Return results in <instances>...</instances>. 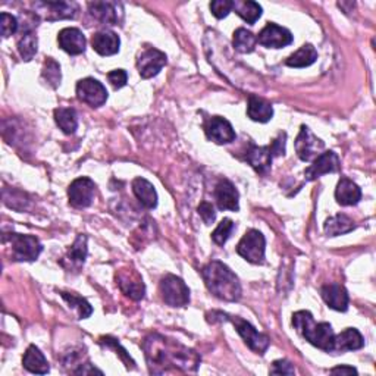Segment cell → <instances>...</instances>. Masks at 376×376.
<instances>
[{"label": "cell", "instance_id": "cell-1", "mask_svg": "<svg viewBox=\"0 0 376 376\" xmlns=\"http://www.w3.org/2000/svg\"><path fill=\"white\" fill-rule=\"evenodd\" d=\"M143 350L150 373H195L200 364V356L195 350L159 334L147 337L143 341Z\"/></svg>", "mask_w": 376, "mask_h": 376}, {"label": "cell", "instance_id": "cell-2", "mask_svg": "<svg viewBox=\"0 0 376 376\" xmlns=\"http://www.w3.org/2000/svg\"><path fill=\"white\" fill-rule=\"evenodd\" d=\"M201 277L215 297L225 301H238L241 299L240 279L222 261H210L201 269Z\"/></svg>", "mask_w": 376, "mask_h": 376}, {"label": "cell", "instance_id": "cell-3", "mask_svg": "<svg viewBox=\"0 0 376 376\" xmlns=\"http://www.w3.org/2000/svg\"><path fill=\"white\" fill-rule=\"evenodd\" d=\"M293 325L297 333L309 343L326 353H333L334 348V331L333 326L321 322L316 324L310 312L300 310L293 315Z\"/></svg>", "mask_w": 376, "mask_h": 376}, {"label": "cell", "instance_id": "cell-4", "mask_svg": "<svg viewBox=\"0 0 376 376\" xmlns=\"http://www.w3.org/2000/svg\"><path fill=\"white\" fill-rule=\"evenodd\" d=\"M216 315L225 319V321H230L235 326L237 333L240 334V337L244 339V343L255 353H257V355H265L270 344V339L268 335L259 333L252 324L244 321V319L241 317L231 316L226 313H216Z\"/></svg>", "mask_w": 376, "mask_h": 376}, {"label": "cell", "instance_id": "cell-5", "mask_svg": "<svg viewBox=\"0 0 376 376\" xmlns=\"http://www.w3.org/2000/svg\"><path fill=\"white\" fill-rule=\"evenodd\" d=\"M3 243H9L12 248V257L17 261H34L43 252L39 238L22 234H5Z\"/></svg>", "mask_w": 376, "mask_h": 376}, {"label": "cell", "instance_id": "cell-6", "mask_svg": "<svg viewBox=\"0 0 376 376\" xmlns=\"http://www.w3.org/2000/svg\"><path fill=\"white\" fill-rule=\"evenodd\" d=\"M265 248L266 240L264 234L257 230H250L241 238V241L237 246V253L250 264L261 265L265 261Z\"/></svg>", "mask_w": 376, "mask_h": 376}, {"label": "cell", "instance_id": "cell-7", "mask_svg": "<svg viewBox=\"0 0 376 376\" xmlns=\"http://www.w3.org/2000/svg\"><path fill=\"white\" fill-rule=\"evenodd\" d=\"M164 301L170 307H184L190 303V290L186 282L175 275H166L161 281Z\"/></svg>", "mask_w": 376, "mask_h": 376}, {"label": "cell", "instance_id": "cell-8", "mask_svg": "<svg viewBox=\"0 0 376 376\" xmlns=\"http://www.w3.org/2000/svg\"><path fill=\"white\" fill-rule=\"evenodd\" d=\"M77 97L91 108H100L106 103V87L95 78H84L77 83Z\"/></svg>", "mask_w": 376, "mask_h": 376}, {"label": "cell", "instance_id": "cell-9", "mask_svg": "<svg viewBox=\"0 0 376 376\" xmlns=\"http://www.w3.org/2000/svg\"><path fill=\"white\" fill-rule=\"evenodd\" d=\"M325 149V143L317 139V137L310 131L309 127L301 125L300 132L295 140V152L303 162H310L312 159H316L319 155H322Z\"/></svg>", "mask_w": 376, "mask_h": 376}, {"label": "cell", "instance_id": "cell-10", "mask_svg": "<svg viewBox=\"0 0 376 376\" xmlns=\"http://www.w3.org/2000/svg\"><path fill=\"white\" fill-rule=\"evenodd\" d=\"M95 195H96L95 181L87 177L77 178L75 181H72L70 188H68V197H70L71 206L78 209L88 208L95 200Z\"/></svg>", "mask_w": 376, "mask_h": 376}, {"label": "cell", "instance_id": "cell-11", "mask_svg": "<svg viewBox=\"0 0 376 376\" xmlns=\"http://www.w3.org/2000/svg\"><path fill=\"white\" fill-rule=\"evenodd\" d=\"M257 43L268 49H282L293 43V34L290 32V30L284 28L278 24H273V22H269V24L259 32Z\"/></svg>", "mask_w": 376, "mask_h": 376}, {"label": "cell", "instance_id": "cell-12", "mask_svg": "<svg viewBox=\"0 0 376 376\" xmlns=\"http://www.w3.org/2000/svg\"><path fill=\"white\" fill-rule=\"evenodd\" d=\"M166 55L161 50L155 48L146 49L140 56L139 61H137V68H139V72L141 78L149 79L156 77L159 72L162 71V68L166 65Z\"/></svg>", "mask_w": 376, "mask_h": 376}, {"label": "cell", "instance_id": "cell-13", "mask_svg": "<svg viewBox=\"0 0 376 376\" xmlns=\"http://www.w3.org/2000/svg\"><path fill=\"white\" fill-rule=\"evenodd\" d=\"M90 15L105 26H118L123 17V9L117 2H91L88 3Z\"/></svg>", "mask_w": 376, "mask_h": 376}, {"label": "cell", "instance_id": "cell-14", "mask_svg": "<svg viewBox=\"0 0 376 376\" xmlns=\"http://www.w3.org/2000/svg\"><path fill=\"white\" fill-rule=\"evenodd\" d=\"M339 157L335 152H325L322 155H319L313 165H310L304 170V177L307 181H315L317 178H321L322 175L326 174H333L339 170Z\"/></svg>", "mask_w": 376, "mask_h": 376}, {"label": "cell", "instance_id": "cell-15", "mask_svg": "<svg viewBox=\"0 0 376 376\" xmlns=\"http://www.w3.org/2000/svg\"><path fill=\"white\" fill-rule=\"evenodd\" d=\"M204 131H206L208 139L216 144H228L237 139L232 125L222 117L210 118L204 125Z\"/></svg>", "mask_w": 376, "mask_h": 376}, {"label": "cell", "instance_id": "cell-16", "mask_svg": "<svg viewBox=\"0 0 376 376\" xmlns=\"http://www.w3.org/2000/svg\"><path fill=\"white\" fill-rule=\"evenodd\" d=\"M215 199L219 210L238 212V209H240V203H238L240 195H238V191L231 181L228 179L219 181V184L216 186L215 190Z\"/></svg>", "mask_w": 376, "mask_h": 376}, {"label": "cell", "instance_id": "cell-17", "mask_svg": "<svg viewBox=\"0 0 376 376\" xmlns=\"http://www.w3.org/2000/svg\"><path fill=\"white\" fill-rule=\"evenodd\" d=\"M118 286L121 291L128 295L132 300H141L146 294V287L143 279L139 277V273L134 270H125L117 275Z\"/></svg>", "mask_w": 376, "mask_h": 376}, {"label": "cell", "instance_id": "cell-18", "mask_svg": "<svg viewBox=\"0 0 376 376\" xmlns=\"http://www.w3.org/2000/svg\"><path fill=\"white\" fill-rule=\"evenodd\" d=\"M87 257V237L84 234H79L77 237V240L71 246V248L68 250L66 256L62 259V266L68 270H74L78 272L84 265Z\"/></svg>", "mask_w": 376, "mask_h": 376}, {"label": "cell", "instance_id": "cell-19", "mask_svg": "<svg viewBox=\"0 0 376 376\" xmlns=\"http://www.w3.org/2000/svg\"><path fill=\"white\" fill-rule=\"evenodd\" d=\"M58 43L61 46V49L65 50L70 55H81L86 50V37L84 34L79 31L78 28H63L59 36H58Z\"/></svg>", "mask_w": 376, "mask_h": 376}, {"label": "cell", "instance_id": "cell-20", "mask_svg": "<svg viewBox=\"0 0 376 376\" xmlns=\"http://www.w3.org/2000/svg\"><path fill=\"white\" fill-rule=\"evenodd\" d=\"M246 159L247 162L252 165V168L256 170L257 174H261V175H266L269 170H270V166H272V159H273V155L270 152V147L269 146H250V149L246 155Z\"/></svg>", "mask_w": 376, "mask_h": 376}, {"label": "cell", "instance_id": "cell-21", "mask_svg": "<svg viewBox=\"0 0 376 376\" xmlns=\"http://www.w3.org/2000/svg\"><path fill=\"white\" fill-rule=\"evenodd\" d=\"M324 301L337 312H347L348 309V293L339 284H329L321 290Z\"/></svg>", "mask_w": 376, "mask_h": 376}, {"label": "cell", "instance_id": "cell-22", "mask_svg": "<svg viewBox=\"0 0 376 376\" xmlns=\"http://www.w3.org/2000/svg\"><path fill=\"white\" fill-rule=\"evenodd\" d=\"M91 46L100 56H112L119 52L121 40L117 32L113 31H99L91 37Z\"/></svg>", "mask_w": 376, "mask_h": 376}, {"label": "cell", "instance_id": "cell-23", "mask_svg": "<svg viewBox=\"0 0 376 376\" xmlns=\"http://www.w3.org/2000/svg\"><path fill=\"white\" fill-rule=\"evenodd\" d=\"M36 6L44 9L43 10V12H46L44 18L48 21L75 18L78 12V5L74 2H41L37 3Z\"/></svg>", "mask_w": 376, "mask_h": 376}, {"label": "cell", "instance_id": "cell-24", "mask_svg": "<svg viewBox=\"0 0 376 376\" xmlns=\"http://www.w3.org/2000/svg\"><path fill=\"white\" fill-rule=\"evenodd\" d=\"M335 199L341 206H355L362 199V190L351 179L341 178L335 190Z\"/></svg>", "mask_w": 376, "mask_h": 376}, {"label": "cell", "instance_id": "cell-25", "mask_svg": "<svg viewBox=\"0 0 376 376\" xmlns=\"http://www.w3.org/2000/svg\"><path fill=\"white\" fill-rule=\"evenodd\" d=\"M364 346V339L356 328H347L346 331L339 333L334 337V348L333 353H343L360 350Z\"/></svg>", "mask_w": 376, "mask_h": 376}, {"label": "cell", "instance_id": "cell-26", "mask_svg": "<svg viewBox=\"0 0 376 376\" xmlns=\"http://www.w3.org/2000/svg\"><path fill=\"white\" fill-rule=\"evenodd\" d=\"M132 191L146 209H155L157 206V192L152 182L144 178H135L132 181Z\"/></svg>", "mask_w": 376, "mask_h": 376}, {"label": "cell", "instance_id": "cell-27", "mask_svg": "<svg viewBox=\"0 0 376 376\" xmlns=\"http://www.w3.org/2000/svg\"><path fill=\"white\" fill-rule=\"evenodd\" d=\"M22 364H24V368L31 373L46 375V373H49V370H50L48 360H46L44 355L36 346H30L27 348L24 359H22Z\"/></svg>", "mask_w": 376, "mask_h": 376}, {"label": "cell", "instance_id": "cell-28", "mask_svg": "<svg viewBox=\"0 0 376 376\" xmlns=\"http://www.w3.org/2000/svg\"><path fill=\"white\" fill-rule=\"evenodd\" d=\"M247 115L248 118L255 122H269L273 117V108L266 100L259 99L256 96L248 97V105H247Z\"/></svg>", "mask_w": 376, "mask_h": 376}, {"label": "cell", "instance_id": "cell-29", "mask_svg": "<svg viewBox=\"0 0 376 376\" xmlns=\"http://www.w3.org/2000/svg\"><path fill=\"white\" fill-rule=\"evenodd\" d=\"M355 228H356L355 222H353L347 215H341V213L326 219V222H325V232L328 237L348 234L355 230Z\"/></svg>", "mask_w": 376, "mask_h": 376}, {"label": "cell", "instance_id": "cell-30", "mask_svg": "<svg viewBox=\"0 0 376 376\" xmlns=\"http://www.w3.org/2000/svg\"><path fill=\"white\" fill-rule=\"evenodd\" d=\"M317 59V52L312 44H304L301 48L294 52L290 58L286 61V63L291 68H306L310 66Z\"/></svg>", "mask_w": 376, "mask_h": 376}, {"label": "cell", "instance_id": "cell-31", "mask_svg": "<svg viewBox=\"0 0 376 376\" xmlns=\"http://www.w3.org/2000/svg\"><path fill=\"white\" fill-rule=\"evenodd\" d=\"M232 9L247 24L252 26L261 17V6L253 0H237V2H232Z\"/></svg>", "mask_w": 376, "mask_h": 376}, {"label": "cell", "instance_id": "cell-32", "mask_svg": "<svg viewBox=\"0 0 376 376\" xmlns=\"http://www.w3.org/2000/svg\"><path fill=\"white\" fill-rule=\"evenodd\" d=\"M55 121L58 127L68 135H71L78 128L77 112L71 108H59L55 110Z\"/></svg>", "mask_w": 376, "mask_h": 376}, {"label": "cell", "instance_id": "cell-33", "mask_svg": "<svg viewBox=\"0 0 376 376\" xmlns=\"http://www.w3.org/2000/svg\"><path fill=\"white\" fill-rule=\"evenodd\" d=\"M37 36L32 30H22L21 37L18 40V52L24 61H31L37 53Z\"/></svg>", "mask_w": 376, "mask_h": 376}, {"label": "cell", "instance_id": "cell-34", "mask_svg": "<svg viewBox=\"0 0 376 376\" xmlns=\"http://www.w3.org/2000/svg\"><path fill=\"white\" fill-rule=\"evenodd\" d=\"M232 44L235 50L240 53H252L257 44V37L252 31H247L246 28H238L234 32Z\"/></svg>", "mask_w": 376, "mask_h": 376}, {"label": "cell", "instance_id": "cell-35", "mask_svg": "<svg viewBox=\"0 0 376 376\" xmlns=\"http://www.w3.org/2000/svg\"><path fill=\"white\" fill-rule=\"evenodd\" d=\"M61 297L70 304V307H72V309L77 310L78 313V319H87L91 316V313H93V307L90 306V303L83 299V297H78V295L75 294H70V293H65V291H61Z\"/></svg>", "mask_w": 376, "mask_h": 376}, {"label": "cell", "instance_id": "cell-36", "mask_svg": "<svg viewBox=\"0 0 376 376\" xmlns=\"http://www.w3.org/2000/svg\"><path fill=\"white\" fill-rule=\"evenodd\" d=\"M41 75H43V78L46 79V81H48V84H50L53 88H56L61 84V79H62L61 65L56 62L55 59L48 58V61L44 62Z\"/></svg>", "mask_w": 376, "mask_h": 376}, {"label": "cell", "instance_id": "cell-37", "mask_svg": "<svg viewBox=\"0 0 376 376\" xmlns=\"http://www.w3.org/2000/svg\"><path fill=\"white\" fill-rule=\"evenodd\" d=\"M234 228H235V225L231 219H228V218L224 219L218 226H216V230L212 232L213 241L218 246H224L228 241V238L231 237Z\"/></svg>", "mask_w": 376, "mask_h": 376}, {"label": "cell", "instance_id": "cell-38", "mask_svg": "<svg viewBox=\"0 0 376 376\" xmlns=\"http://www.w3.org/2000/svg\"><path fill=\"white\" fill-rule=\"evenodd\" d=\"M0 28H2V36L5 39L14 36L18 30V21L15 17H12L10 14L3 12L0 15Z\"/></svg>", "mask_w": 376, "mask_h": 376}, {"label": "cell", "instance_id": "cell-39", "mask_svg": "<svg viewBox=\"0 0 376 376\" xmlns=\"http://www.w3.org/2000/svg\"><path fill=\"white\" fill-rule=\"evenodd\" d=\"M210 10L216 18L224 19L232 10V2L231 0H215V2L210 3Z\"/></svg>", "mask_w": 376, "mask_h": 376}, {"label": "cell", "instance_id": "cell-40", "mask_svg": "<svg viewBox=\"0 0 376 376\" xmlns=\"http://www.w3.org/2000/svg\"><path fill=\"white\" fill-rule=\"evenodd\" d=\"M100 343H101V344H105V346H108V347H110V348H113V350L119 351V356H121V359H122L125 363H127V368H134V364H135L134 360L127 355V351H125V350L119 346V343H118L117 339H113V338H110V337H103V338L100 339ZM117 355H118V353H117Z\"/></svg>", "mask_w": 376, "mask_h": 376}, {"label": "cell", "instance_id": "cell-41", "mask_svg": "<svg viewBox=\"0 0 376 376\" xmlns=\"http://www.w3.org/2000/svg\"><path fill=\"white\" fill-rule=\"evenodd\" d=\"M272 375H295V369L288 360H275L270 368Z\"/></svg>", "mask_w": 376, "mask_h": 376}, {"label": "cell", "instance_id": "cell-42", "mask_svg": "<svg viewBox=\"0 0 376 376\" xmlns=\"http://www.w3.org/2000/svg\"><path fill=\"white\" fill-rule=\"evenodd\" d=\"M108 79L109 83L113 86V88H122L125 84H127L128 75L123 70H113L108 74Z\"/></svg>", "mask_w": 376, "mask_h": 376}, {"label": "cell", "instance_id": "cell-43", "mask_svg": "<svg viewBox=\"0 0 376 376\" xmlns=\"http://www.w3.org/2000/svg\"><path fill=\"white\" fill-rule=\"evenodd\" d=\"M197 210H199V215L201 216V219L204 221V224L210 225V224L215 222L216 212H215V209H213V206L210 203H208V201L200 203V206H199Z\"/></svg>", "mask_w": 376, "mask_h": 376}, {"label": "cell", "instance_id": "cell-44", "mask_svg": "<svg viewBox=\"0 0 376 376\" xmlns=\"http://www.w3.org/2000/svg\"><path fill=\"white\" fill-rule=\"evenodd\" d=\"M286 139H287L286 132H281L278 135V139L272 141V146H269V147H270V152L273 156L286 155Z\"/></svg>", "mask_w": 376, "mask_h": 376}, {"label": "cell", "instance_id": "cell-45", "mask_svg": "<svg viewBox=\"0 0 376 376\" xmlns=\"http://www.w3.org/2000/svg\"><path fill=\"white\" fill-rule=\"evenodd\" d=\"M74 373H75V375H93V373L103 375V372L99 370V369H96V368H93L90 363L81 364V368L77 369V370H74Z\"/></svg>", "mask_w": 376, "mask_h": 376}, {"label": "cell", "instance_id": "cell-46", "mask_svg": "<svg viewBox=\"0 0 376 376\" xmlns=\"http://www.w3.org/2000/svg\"><path fill=\"white\" fill-rule=\"evenodd\" d=\"M333 375H357V369L351 366H338L331 369Z\"/></svg>", "mask_w": 376, "mask_h": 376}]
</instances>
